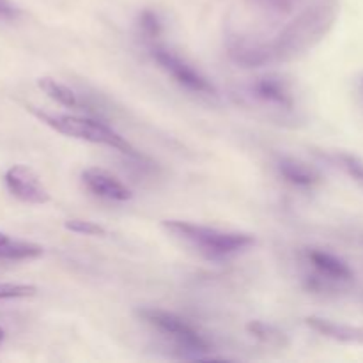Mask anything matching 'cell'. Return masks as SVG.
Here are the masks:
<instances>
[{"label": "cell", "mask_w": 363, "mask_h": 363, "mask_svg": "<svg viewBox=\"0 0 363 363\" xmlns=\"http://www.w3.org/2000/svg\"><path fill=\"white\" fill-rule=\"evenodd\" d=\"M138 28H140L142 38L152 45V43H158V39L162 38L163 21L156 11L144 9L140 13V16H138Z\"/></svg>", "instance_id": "cell-16"}, {"label": "cell", "mask_w": 363, "mask_h": 363, "mask_svg": "<svg viewBox=\"0 0 363 363\" xmlns=\"http://www.w3.org/2000/svg\"><path fill=\"white\" fill-rule=\"evenodd\" d=\"M67 230L74 234H84V236H106V229L99 223L91 222V220H84V218H71L64 223Z\"/></svg>", "instance_id": "cell-18"}, {"label": "cell", "mask_w": 363, "mask_h": 363, "mask_svg": "<svg viewBox=\"0 0 363 363\" xmlns=\"http://www.w3.org/2000/svg\"><path fill=\"white\" fill-rule=\"evenodd\" d=\"M248 91L257 101L264 103V105L275 106L280 110L294 108V92L291 89V84L277 73L254 78Z\"/></svg>", "instance_id": "cell-8"}, {"label": "cell", "mask_w": 363, "mask_h": 363, "mask_svg": "<svg viewBox=\"0 0 363 363\" xmlns=\"http://www.w3.org/2000/svg\"><path fill=\"white\" fill-rule=\"evenodd\" d=\"M305 323H307L308 328H312L326 339L337 340V342L362 344L363 346V326L342 325V323L330 321V319L319 318V315H311V318L305 319Z\"/></svg>", "instance_id": "cell-12"}, {"label": "cell", "mask_w": 363, "mask_h": 363, "mask_svg": "<svg viewBox=\"0 0 363 363\" xmlns=\"http://www.w3.org/2000/svg\"><path fill=\"white\" fill-rule=\"evenodd\" d=\"M4 339H6V333H4V330L0 328V344L4 342Z\"/></svg>", "instance_id": "cell-23"}, {"label": "cell", "mask_w": 363, "mask_h": 363, "mask_svg": "<svg viewBox=\"0 0 363 363\" xmlns=\"http://www.w3.org/2000/svg\"><path fill=\"white\" fill-rule=\"evenodd\" d=\"M255 2L259 7L275 16H287V14L294 13L303 0H255Z\"/></svg>", "instance_id": "cell-20"}, {"label": "cell", "mask_w": 363, "mask_h": 363, "mask_svg": "<svg viewBox=\"0 0 363 363\" xmlns=\"http://www.w3.org/2000/svg\"><path fill=\"white\" fill-rule=\"evenodd\" d=\"M20 16V9L14 2L11 0H0V18L4 20H14V18Z\"/></svg>", "instance_id": "cell-21"}, {"label": "cell", "mask_w": 363, "mask_h": 363, "mask_svg": "<svg viewBox=\"0 0 363 363\" xmlns=\"http://www.w3.org/2000/svg\"><path fill=\"white\" fill-rule=\"evenodd\" d=\"M30 112L41 123H45L46 126L55 130L57 133L66 135V137L71 138H78V140L91 142V144L106 145V147H112L116 151L124 152V155L131 156V158H142L137 152V149L123 135H119L113 128L101 123V121L89 119V117L67 116V113H52L39 108H30Z\"/></svg>", "instance_id": "cell-3"}, {"label": "cell", "mask_w": 363, "mask_h": 363, "mask_svg": "<svg viewBox=\"0 0 363 363\" xmlns=\"http://www.w3.org/2000/svg\"><path fill=\"white\" fill-rule=\"evenodd\" d=\"M229 57L234 64L241 67H264L275 64L272 45L269 41H257V39L236 35L229 41Z\"/></svg>", "instance_id": "cell-9"}, {"label": "cell", "mask_w": 363, "mask_h": 363, "mask_svg": "<svg viewBox=\"0 0 363 363\" xmlns=\"http://www.w3.org/2000/svg\"><path fill=\"white\" fill-rule=\"evenodd\" d=\"M38 293V287L30 284H0V301L2 300H18V298H32Z\"/></svg>", "instance_id": "cell-19"}, {"label": "cell", "mask_w": 363, "mask_h": 363, "mask_svg": "<svg viewBox=\"0 0 363 363\" xmlns=\"http://www.w3.org/2000/svg\"><path fill=\"white\" fill-rule=\"evenodd\" d=\"M7 241H9V238H7L6 234H4V233H0V245L7 243Z\"/></svg>", "instance_id": "cell-22"}, {"label": "cell", "mask_w": 363, "mask_h": 363, "mask_svg": "<svg viewBox=\"0 0 363 363\" xmlns=\"http://www.w3.org/2000/svg\"><path fill=\"white\" fill-rule=\"evenodd\" d=\"M247 332L250 333L254 339H257L259 342L266 344L269 347H277V350H284V347L289 346V337L279 330L277 326L269 325L264 321H250L247 325Z\"/></svg>", "instance_id": "cell-13"}, {"label": "cell", "mask_w": 363, "mask_h": 363, "mask_svg": "<svg viewBox=\"0 0 363 363\" xmlns=\"http://www.w3.org/2000/svg\"><path fill=\"white\" fill-rule=\"evenodd\" d=\"M135 314L138 319L147 323L149 326L156 328L158 332L165 333L167 337L177 344L179 350L184 351V357L194 358V360H208L204 353L213 351V344L195 328L194 325L183 319L174 312L163 311V308L144 307L138 308Z\"/></svg>", "instance_id": "cell-4"}, {"label": "cell", "mask_w": 363, "mask_h": 363, "mask_svg": "<svg viewBox=\"0 0 363 363\" xmlns=\"http://www.w3.org/2000/svg\"><path fill=\"white\" fill-rule=\"evenodd\" d=\"M337 20V0H319L301 11L279 32L272 45L275 64L291 62L314 50L328 35Z\"/></svg>", "instance_id": "cell-1"}, {"label": "cell", "mask_w": 363, "mask_h": 363, "mask_svg": "<svg viewBox=\"0 0 363 363\" xmlns=\"http://www.w3.org/2000/svg\"><path fill=\"white\" fill-rule=\"evenodd\" d=\"M82 181H84L85 188L92 195H96V197H101L113 202H126L133 199V191L123 181L117 179L116 176H112L106 170L98 169V167L85 169L82 172Z\"/></svg>", "instance_id": "cell-10"}, {"label": "cell", "mask_w": 363, "mask_h": 363, "mask_svg": "<svg viewBox=\"0 0 363 363\" xmlns=\"http://www.w3.org/2000/svg\"><path fill=\"white\" fill-rule=\"evenodd\" d=\"M162 227L174 238L184 241L199 254L213 261L233 257L255 245V238L248 233L222 230L186 220H163Z\"/></svg>", "instance_id": "cell-2"}, {"label": "cell", "mask_w": 363, "mask_h": 363, "mask_svg": "<svg viewBox=\"0 0 363 363\" xmlns=\"http://www.w3.org/2000/svg\"><path fill=\"white\" fill-rule=\"evenodd\" d=\"M4 183L13 197L27 204H46L50 191L39 179L38 174L25 165H13L4 174Z\"/></svg>", "instance_id": "cell-7"}, {"label": "cell", "mask_w": 363, "mask_h": 363, "mask_svg": "<svg viewBox=\"0 0 363 363\" xmlns=\"http://www.w3.org/2000/svg\"><path fill=\"white\" fill-rule=\"evenodd\" d=\"M151 57L152 60L158 64L160 69L165 71V73L169 74L176 84H179L181 87L188 89V91L195 92V94H218L215 84H213L208 77H204L197 67L191 66L188 60H184L183 57L177 55L176 52H172V50L167 48V46L160 45V43H152Z\"/></svg>", "instance_id": "cell-6"}, {"label": "cell", "mask_w": 363, "mask_h": 363, "mask_svg": "<svg viewBox=\"0 0 363 363\" xmlns=\"http://www.w3.org/2000/svg\"><path fill=\"white\" fill-rule=\"evenodd\" d=\"M38 87L48 96L50 99L57 101L59 105L66 106V108H77L78 106V98L74 94L73 89L67 87L66 84H60L55 78L43 77L38 80Z\"/></svg>", "instance_id": "cell-14"}, {"label": "cell", "mask_w": 363, "mask_h": 363, "mask_svg": "<svg viewBox=\"0 0 363 363\" xmlns=\"http://www.w3.org/2000/svg\"><path fill=\"white\" fill-rule=\"evenodd\" d=\"M307 261L314 268V273L305 279V287L312 293L337 291V287L353 284L354 272L344 259L321 248H308Z\"/></svg>", "instance_id": "cell-5"}, {"label": "cell", "mask_w": 363, "mask_h": 363, "mask_svg": "<svg viewBox=\"0 0 363 363\" xmlns=\"http://www.w3.org/2000/svg\"><path fill=\"white\" fill-rule=\"evenodd\" d=\"M43 255V247L35 243H25V241H7L0 245V259L6 261H25V259H35Z\"/></svg>", "instance_id": "cell-15"}, {"label": "cell", "mask_w": 363, "mask_h": 363, "mask_svg": "<svg viewBox=\"0 0 363 363\" xmlns=\"http://www.w3.org/2000/svg\"><path fill=\"white\" fill-rule=\"evenodd\" d=\"M337 163L346 170V174L350 177H353L357 183L363 184V160L358 158L357 155H351V152H337L335 155Z\"/></svg>", "instance_id": "cell-17"}, {"label": "cell", "mask_w": 363, "mask_h": 363, "mask_svg": "<svg viewBox=\"0 0 363 363\" xmlns=\"http://www.w3.org/2000/svg\"><path fill=\"white\" fill-rule=\"evenodd\" d=\"M277 172L286 183L301 188V190H312L323 181L321 174L314 167L301 162V160L293 158V156H280L277 160Z\"/></svg>", "instance_id": "cell-11"}]
</instances>
